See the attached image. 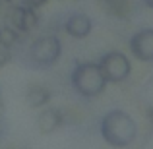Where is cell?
Instances as JSON below:
<instances>
[{
    "instance_id": "6",
    "label": "cell",
    "mask_w": 153,
    "mask_h": 149,
    "mask_svg": "<svg viewBox=\"0 0 153 149\" xmlns=\"http://www.w3.org/2000/svg\"><path fill=\"white\" fill-rule=\"evenodd\" d=\"M62 29L74 39H85L91 33V29H93V21L83 12H74V14H70L64 19Z\"/></svg>"
},
{
    "instance_id": "17",
    "label": "cell",
    "mask_w": 153,
    "mask_h": 149,
    "mask_svg": "<svg viewBox=\"0 0 153 149\" xmlns=\"http://www.w3.org/2000/svg\"><path fill=\"white\" fill-rule=\"evenodd\" d=\"M2 2H4V6H6V4H10V2H12V0H2Z\"/></svg>"
},
{
    "instance_id": "12",
    "label": "cell",
    "mask_w": 153,
    "mask_h": 149,
    "mask_svg": "<svg viewBox=\"0 0 153 149\" xmlns=\"http://www.w3.org/2000/svg\"><path fill=\"white\" fill-rule=\"evenodd\" d=\"M142 99H143V103H146V108H153V76L147 79L146 85H143Z\"/></svg>"
},
{
    "instance_id": "2",
    "label": "cell",
    "mask_w": 153,
    "mask_h": 149,
    "mask_svg": "<svg viewBox=\"0 0 153 149\" xmlns=\"http://www.w3.org/2000/svg\"><path fill=\"white\" fill-rule=\"evenodd\" d=\"M70 83L79 97L93 99L103 93L108 82L97 62H78L70 74Z\"/></svg>"
},
{
    "instance_id": "5",
    "label": "cell",
    "mask_w": 153,
    "mask_h": 149,
    "mask_svg": "<svg viewBox=\"0 0 153 149\" xmlns=\"http://www.w3.org/2000/svg\"><path fill=\"white\" fill-rule=\"evenodd\" d=\"M130 50L142 62H153V27H143L132 35Z\"/></svg>"
},
{
    "instance_id": "11",
    "label": "cell",
    "mask_w": 153,
    "mask_h": 149,
    "mask_svg": "<svg viewBox=\"0 0 153 149\" xmlns=\"http://www.w3.org/2000/svg\"><path fill=\"white\" fill-rule=\"evenodd\" d=\"M19 31L18 29H14V27L12 25H2L0 27V43H2L4 47H6V49H14L16 45H18L19 43Z\"/></svg>"
},
{
    "instance_id": "3",
    "label": "cell",
    "mask_w": 153,
    "mask_h": 149,
    "mask_svg": "<svg viewBox=\"0 0 153 149\" xmlns=\"http://www.w3.org/2000/svg\"><path fill=\"white\" fill-rule=\"evenodd\" d=\"M62 54V43L56 35H41L27 49V64L31 68H51Z\"/></svg>"
},
{
    "instance_id": "15",
    "label": "cell",
    "mask_w": 153,
    "mask_h": 149,
    "mask_svg": "<svg viewBox=\"0 0 153 149\" xmlns=\"http://www.w3.org/2000/svg\"><path fill=\"white\" fill-rule=\"evenodd\" d=\"M4 108H6V105H4V95H2V89H0V116L4 114Z\"/></svg>"
},
{
    "instance_id": "16",
    "label": "cell",
    "mask_w": 153,
    "mask_h": 149,
    "mask_svg": "<svg viewBox=\"0 0 153 149\" xmlns=\"http://www.w3.org/2000/svg\"><path fill=\"white\" fill-rule=\"evenodd\" d=\"M142 2H143V4H146V6H147V8H151V10H153V0H142Z\"/></svg>"
},
{
    "instance_id": "13",
    "label": "cell",
    "mask_w": 153,
    "mask_h": 149,
    "mask_svg": "<svg viewBox=\"0 0 153 149\" xmlns=\"http://www.w3.org/2000/svg\"><path fill=\"white\" fill-rule=\"evenodd\" d=\"M12 60V49H6V47H0V68H4L8 62Z\"/></svg>"
},
{
    "instance_id": "9",
    "label": "cell",
    "mask_w": 153,
    "mask_h": 149,
    "mask_svg": "<svg viewBox=\"0 0 153 149\" xmlns=\"http://www.w3.org/2000/svg\"><path fill=\"white\" fill-rule=\"evenodd\" d=\"M97 4L103 12L116 16V18H128L132 12L130 0H97Z\"/></svg>"
},
{
    "instance_id": "4",
    "label": "cell",
    "mask_w": 153,
    "mask_h": 149,
    "mask_svg": "<svg viewBox=\"0 0 153 149\" xmlns=\"http://www.w3.org/2000/svg\"><path fill=\"white\" fill-rule=\"evenodd\" d=\"M97 64L101 68L103 76L107 78V82L111 83H120L124 79H128V76L132 72V64L128 60V56L118 50H111L107 54H103Z\"/></svg>"
},
{
    "instance_id": "10",
    "label": "cell",
    "mask_w": 153,
    "mask_h": 149,
    "mask_svg": "<svg viewBox=\"0 0 153 149\" xmlns=\"http://www.w3.org/2000/svg\"><path fill=\"white\" fill-rule=\"evenodd\" d=\"M39 25V14L35 8L23 6V16H22V33H31Z\"/></svg>"
},
{
    "instance_id": "14",
    "label": "cell",
    "mask_w": 153,
    "mask_h": 149,
    "mask_svg": "<svg viewBox=\"0 0 153 149\" xmlns=\"http://www.w3.org/2000/svg\"><path fill=\"white\" fill-rule=\"evenodd\" d=\"M49 2V0H22V4L23 6H29V8H41V6H45V4Z\"/></svg>"
},
{
    "instance_id": "8",
    "label": "cell",
    "mask_w": 153,
    "mask_h": 149,
    "mask_svg": "<svg viewBox=\"0 0 153 149\" xmlns=\"http://www.w3.org/2000/svg\"><path fill=\"white\" fill-rule=\"evenodd\" d=\"M51 101V91L45 85H39V83H31L25 89V103L31 108H43L47 103Z\"/></svg>"
},
{
    "instance_id": "7",
    "label": "cell",
    "mask_w": 153,
    "mask_h": 149,
    "mask_svg": "<svg viewBox=\"0 0 153 149\" xmlns=\"http://www.w3.org/2000/svg\"><path fill=\"white\" fill-rule=\"evenodd\" d=\"M62 122H64L62 112L54 107H47V105L43 107V110L39 112V116H37V128H39V132L45 134V136L56 132L62 126Z\"/></svg>"
},
{
    "instance_id": "1",
    "label": "cell",
    "mask_w": 153,
    "mask_h": 149,
    "mask_svg": "<svg viewBox=\"0 0 153 149\" xmlns=\"http://www.w3.org/2000/svg\"><path fill=\"white\" fill-rule=\"evenodd\" d=\"M101 138L112 147H126L138 138V124L122 108H112L99 122Z\"/></svg>"
}]
</instances>
